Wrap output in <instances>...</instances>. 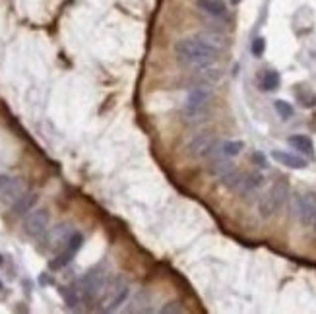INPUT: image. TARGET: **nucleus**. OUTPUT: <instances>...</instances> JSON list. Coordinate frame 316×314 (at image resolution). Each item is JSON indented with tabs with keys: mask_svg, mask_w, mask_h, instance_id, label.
Listing matches in <instances>:
<instances>
[{
	"mask_svg": "<svg viewBox=\"0 0 316 314\" xmlns=\"http://www.w3.org/2000/svg\"><path fill=\"white\" fill-rule=\"evenodd\" d=\"M221 51V39L211 33H198L190 37H182L175 43V56L181 66L188 70H208Z\"/></svg>",
	"mask_w": 316,
	"mask_h": 314,
	"instance_id": "nucleus-1",
	"label": "nucleus"
},
{
	"mask_svg": "<svg viewBox=\"0 0 316 314\" xmlns=\"http://www.w3.org/2000/svg\"><path fill=\"white\" fill-rule=\"evenodd\" d=\"M210 101H211V88H210L208 84L194 86L192 90L188 91V95H186V99H184V105H182V116H184V120H188V122L200 120L204 114L208 112Z\"/></svg>",
	"mask_w": 316,
	"mask_h": 314,
	"instance_id": "nucleus-2",
	"label": "nucleus"
},
{
	"mask_svg": "<svg viewBox=\"0 0 316 314\" xmlns=\"http://www.w3.org/2000/svg\"><path fill=\"white\" fill-rule=\"evenodd\" d=\"M107 285H109V281H107V269L103 268V264H99V266L91 268L90 271L80 279L78 291H80L82 301L93 303L95 299H99V297L103 295Z\"/></svg>",
	"mask_w": 316,
	"mask_h": 314,
	"instance_id": "nucleus-3",
	"label": "nucleus"
},
{
	"mask_svg": "<svg viewBox=\"0 0 316 314\" xmlns=\"http://www.w3.org/2000/svg\"><path fill=\"white\" fill-rule=\"evenodd\" d=\"M287 196H289V184H287V180L285 179L277 180L270 190L260 198V202H258V213H260V217L268 219L273 213H277V211L283 208Z\"/></svg>",
	"mask_w": 316,
	"mask_h": 314,
	"instance_id": "nucleus-4",
	"label": "nucleus"
},
{
	"mask_svg": "<svg viewBox=\"0 0 316 314\" xmlns=\"http://www.w3.org/2000/svg\"><path fill=\"white\" fill-rule=\"evenodd\" d=\"M291 209L299 223L311 227L316 221V194L313 190H303L293 194Z\"/></svg>",
	"mask_w": 316,
	"mask_h": 314,
	"instance_id": "nucleus-5",
	"label": "nucleus"
},
{
	"mask_svg": "<svg viewBox=\"0 0 316 314\" xmlns=\"http://www.w3.org/2000/svg\"><path fill=\"white\" fill-rule=\"evenodd\" d=\"M105 301H103V307L101 311L103 313H114L130 295V285L124 281V279H116L113 285H107L105 287Z\"/></svg>",
	"mask_w": 316,
	"mask_h": 314,
	"instance_id": "nucleus-6",
	"label": "nucleus"
},
{
	"mask_svg": "<svg viewBox=\"0 0 316 314\" xmlns=\"http://www.w3.org/2000/svg\"><path fill=\"white\" fill-rule=\"evenodd\" d=\"M82 247H84V235H82V233H78V231H74V233L70 235V239L66 241V245L62 247V250H58L56 258H54V260H51L49 268L51 269H62L64 266H68V264L74 260V256L78 254V250H80Z\"/></svg>",
	"mask_w": 316,
	"mask_h": 314,
	"instance_id": "nucleus-7",
	"label": "nucleus"
},
{
	"mask_svg": "<svg viewBox=\"0 0 316 314\" xmlns=\"http://www.w3.org/2000/svg\"><path fill=\"white\" fill-rule=\"evenodd\" d=\"M49 221H51V215H49V211H47L45 208L29 209V213L23 219V233L27 237H31V239H37L43 233H47Z\"/></svg>",
	"mask_w": 316,
	"mask_h": 314,
	"instance_id": "nucleus-8",
	"label": "nucleus"
},
{
	"mask_svg": "<svg viewBox=\"0 0 316 314\" xmlns=\"http://www.w3.org/2000/svg\"><path fill=\"white\" fill-rule=\"evenodd\" d=\"M217 148H219V140L210 132H202V134H196L190 140L188 154L192 157L202 159V157H211L217 152Z\"/></svg>",
	"mask_w": 316,
	"mask_h": 314,
	"instance_id": "nucleus-9",
	"label": "nucleus"
},
{
	"mask_svg": "<svg viewBox=\"0 0 316 314\" xmlns=\"http://www.w3.org/2000/svg\"><path fill=\"white\" fill-rule=\"evenodd\" d=\"M72 233H74V229H72V225H68V223L53 227V229L49 231V235L45 237V247H43V250H47V252H49V250H53V252L62 250V247L66 245V241L70 239Z\"/></svg>",
	"mask_w": 316,
	"mask_h": 314,
	"instance_id": "nucleus-10",
	"label": "nucleus"
},
{
	"mask_svg": "<svg viewBox=\"0 0 316 314\" xmlns=\"http://www.w3.org/2000/svg\"><path fill=\"white\" fill-rule=\"evenodd\" d=\"M264 175L262 173H258V171H250V173H243V179L239 182V186H237V194L239 196H249L252 192H256L258 188H262L264 186Z\"/></svg>",
	"mask_w": 316,
	"mask_h": 314,
	"instance_id": "nucleus-11",
	"label": "nucleus"
},
{
	"mask_svg": "<svg viewBox=\"0 0 316 314\" xmlns=\"http://www.w3.org/2000/svg\"><path fill=\"white\" fill-rule=\"evenodd\" d=\"M23 194V184L20 179H8L4 188L0 190V202L6 206H12Z\"/></svg>",
	"mask_w": 316,
	"mask_h": 314,
	"instance_id": "nucleus-12",
	"label": "nucleus"
},
{
	"mask_svg": "<svg viewBox=\"0 0 316 314\" xmlns=\"http://www.w3.org/2000/svg\"><path fill=\"white\" fill-rule=\"evenodd\" d=\"M271 159L277 161L283 167H289V169H305L307 167V159L305 157L297 156V154H289V152H281V150H273Z\"/></svg>",
	"mask_w": 316,
	"mask_h": 314,
	"instance_id": "nucleus-13",
	"label": "nucleus"
},
{
	"mask_svg": "<svg viewBox=\"0 0 316 314\" xmlns=\"http://www.w3.org/2000/svg\"><path fill=\"white\" fill-rule=\"evenodd\" d=\"M287 144L297 150L299 154H303V156H315V144H313V140L309 138V136L305 134H293L287 138Z\"/></svg>",
	"mask_w": 316,
	"mask_h": 314,
	"instance_id": "nucleus-14",
	"label": "nucleus"
},
{
	"mask_svg": "<svg viewBox=\"0 0 316 314\" xmlns=\"http://www.w3.org/2000/svg\"><path fill=\"white\" fill-rule=\"evenodd\" d=\"M198 8L211 18H225L227 6L223 0H198Z\"/></svg>",
	"mask_w": 316,
	"mask_h": 314,
	"instance_id": "nucleus-15",
	"label": "nucleus"
},
{
	"mask_svg": "<svg viewBox=\"0 0 316 314\" xmlns=\"http://www.w3.org/2000/svg\"><path fill=\"white\" fill-rule=\"evenodd\" d=\"M215 159L211 161V165H210V173L213 175V177H221L223 173H227L229 169H233V163L229 161V157L221 156L219 154V148H217V152H215Z\"/></svg>",
	"mask_w": 316,
	"mask_h": 314,
	"instance_id": "nucleus-16",
	"label": "nucleus"
},
{
	"mask_svg": "<svg viewBox=\"0 0 316 314\" xmlns=\"http://www.w3.org/2000/svg\"><path fill=\"white\" fill-rule=\"evenodd\" d=\"M35 202H37V196H35V194H25V192H23L22 196L12 204L14 215H23V213H27V211L33 208V204Z\"/></svg>",
	"mask_w": 316,
	"mask_h": 314,
	"instance_id": "nucleus-17",
	"label": "nucleus"
},
{
	"mask_svg": "<svg viewBox=\"0 0 316 314\" xmlns=\"http://www.w3.org/2000/svg\"><path fill=\"white\" fill-rule=\"evenodd\" d=\"M279 82H281V76L279 72L275 70H266L260 78V90L262 91H275L279 88Z\"/></svg>",
	"mask_w": 316,
	"mask_h": 314,
	"instance_id": "nucleus-18",
	"label": "nucleus"
},
{
	"mask_svg": "<svg viewBox=\"0 0 316 314\" xmlns=\"http://www.w3.org/2000/svg\"><path fill=\"white\" fill-rule=\"evenodd\" d=\"M243 179V173L241 171H237L235 167L233 169H229L227 173H223L221 177H219V182H221V186L227 188V190H231V192H235L237 190V186H239V182Z\"/></svg>",
	"mask_w": 316,
	"mask_h": 314,
	"instance_id": "nucleus-19",
	"label": "nucleus"
},
{
	"mask_svg": "<svg viewBox=\"0 0 316 314\" xmlns=\"http://www.w3.org/2000/svg\"><path fill=\"white\" fill-rule=\"evenodd\" d=\"M245 150V142L241 140H227L223 144H219V154L225 157H237Z\"/></svg>",
	"mask_w": 316,
	"mask_h": 314,
	"instance_id": "nucleus-20",
	"label": "nucleus"
},
{
	"mask_svg": "<svg viewBox=\"0 0 316 314\" xmlns=\"http://www.w3.org/2000/svg\"><path fill=\"white\" fill-rule=\"evenodd\" d=\"M273 109L279 114V118H283V120H289L295 114V109L291 107V103H287V101H283V99L273 101Z\"/></svg>",
	"mask_w": 316,
	"mask_h": 314,
	"instance_id": "nucleus-21",
	"label": "nucleus"
},
{
	"mask_svg": "<svg viewBox=\"0 0 316 314\" xmlns=\"http://www.w3.org/2000/svg\"><path fill=\"white\" fill-rule=\"evenodd\" d=\"M60 295L64 297V301H66V305L70 309H76V307L80 305V301H82L80 291L74 289V287H62V289H60Z\"/></svg>",
	"mask_w": 316,
	"mask_h": 314,
	"instance_id": "nucleus-22",
	"label": "nucleus"
},
{
	"mask_svg": "<svg viewBox=\"0 0 316 314\" xmlns=\"http://www.w3.org/2000/svg\"><path fill=\"white\" fill-rule=\"evenodd\" d=\"M250 51H252V54H254V56H262V54H264V51H266V39H264V37H256V39L252 41Z\"/></svg>",
	"mask_w": 316,
	"mask_h": 314,
	"instance_id": "nucleus-23",
	"label": "nucleus"
},
{
	"mask_svg": "<svg viewBox=\"0 0 316 314\" xmlns=\"http://www.w3.org/2000/svg\"><path fill=\"white\" fill-rule=\"evenodd\" d=\"M252 163H254L256 167H260V169H266V167H268V159H266V156H264L262 152H254V154H252Z\"/></svg>",
	"mask_w": 316,
	"mask_h": 314,
	"instance_id": "nucleus-24",
	"label": "nucleus"
},
{
	"mask_svg": "<svg viewBox=\"0 0 316 314\" xmlns=\"http://www.w3.org/2000/svg\"><path fill=\"white\" fill-rule=\"evenodd\" d=\"M161 313H184V309H182L181 305H179V303H175V301H173V303H167V305H165V307H161Z\"/></svg>",
	"mask_w": 316,
	"mask_h": 314,
	"instance_id": "nucleus-25",
	"label": "nucleus"
},
{
	"mask_svg": "<svg viewBox=\"0 0 316 314\" xmlns=\"http://www.w3.org/2000/svg\"><path fill=\"white\" fill-rule=\"evenodd\" d=\"M303 107H316V93H309L307 97H301Z\"/></svg>",
	"mask_w": 316,
	"mask_h": 314,
	"instance_id": "nucleus-26",
	"label": "nucleus"
},
{
	"mask_svg": "<svg viewBox=\"0 0 316 314\" xmlns=\"http://www.w3.org/2000/svg\"><path fill=\"white\" fill-rule=\"evenodd\" d=\"M6 182H8V177H2V175H0V190L4 188V184H6Z\"/></svg>",
	"mask_w": 316,
	"mask_h": 314,
	"instance_id": "nucleus-27",
	"label": "nucleus"
},
{
	"mask_svg": "<svg viewBox=\"0 0 316 314\" xmlns=\"http://www.w3.org/2000/svg\"><path fill=\"white\" fill-rule=\"evenodd\" d=\"M229 2H231V4H233V6H237V4H239V2H241V0H229Z\"/></svg>",
	"mask_w": 316,
	"mask_h": 314,
	"instance_id": "nucleus-28",
	"label": "nucleus"
},
{
	"mask_svg": "<svg viewBox=\"0 0 316 314\" xmlns=\"http://www.w3.org/2000/svg\"><path fill=\"white\" fill-rule=\"evenodd\" d=\"M0 264H2V254H0Z\"/></svg>",
	"mask_w": 316,
	"mask_h": 314,
	"instance_id": "nucleus-29",
	"label": "nucleus"
},
{
	"mask_svg": "<svg viewBox=\"0 0 316 314\" xmlns=\"http://www.w3.org/2000/svg\"><path fill=\"white\" fill-rule=\"evenodd\" d=\"M0 291H2V281H0Z\"/></svg>",
	"mask_w": 316,
	"mask_h": 314,
	"instance_id": "nucleus-30",
	"label": "nucleus"
}]
</instances>
